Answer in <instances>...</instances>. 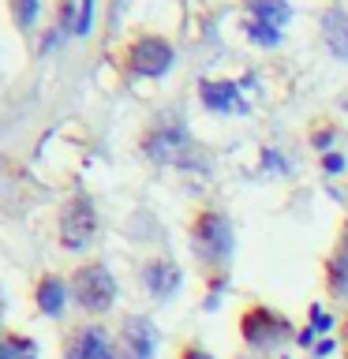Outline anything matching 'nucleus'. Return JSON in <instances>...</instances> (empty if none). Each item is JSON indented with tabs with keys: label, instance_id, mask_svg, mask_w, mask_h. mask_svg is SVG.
Wrapping results in <instances>:
<instances>
[{
	"label": "nucleus",
	"instance_id": "f257e3e1",
	"mask_svg": "<svg viewBox=\"0 0 348 359\" xmlns=\"http://www.w3.org/2000/svg\"><path fill=\"white\" fill-rule=\"evenodd\" d=\"M72 296L75 303L83 311H109L112 307V299H116V280H112V273L105 266H83V269H75V277H72Z\"/></svg>",
	"mask_w": 348,
	"mask_h": 359
},
{
	"label": "nucleus",
	"instance_id": "f03ea898",
	"mask_svg": "<svg viewBox=\"0 0 348 359\" xmlns=\"http://www.w3.org/2000/svg\"><path fill=\"white\" fill-rule=\"evenodd\" d=\"M195 251L202 262H225L232 251V224L225 213H202L195 221Z\"/></svg>",
	"mask_w": 348,
	"mask_h": 359
},
{
	"label": "nucleus",
	"instance_id": "7ed1b4c3",
	"mask_svg": "<svg viewBox=\"0 0 348 359\" xmlns=\"http://www.w3.org/2000/svg\"><path fill=\"white\" fill-rule=\"evenodd\" d=\"M288 333H292V325L285 314H274L269 307H255V311H247L243 314V337H247V344L251 348H277L281 341H288Z\"/></svg>",
	"mask_w": 348,
	"mask_h": 359
},
{
	"label": "nucleus",
	"instance_id": "20e7f679",
	"mask_svg": "<svg viewBox=\"0 0 348 359\" xmlns=\"http://www.w3.org/2000/svg\"><path fill=\"white\" fill-rule=\"evenodd\" d=\"M251 41L258 45H277L281 41V27L288 22V4L285 0H251Z\"/></svg>",
	"mask_w": 348,
	"mask_h": 359
},
{
	"label": "nucleus",
	"instance_id": "39448f33",
	"mask_svg": "<svg viewBox=\"0 0 348 359\" xmlns=\"http://www.w3.org/2000/svg\"><path fill=\"white\" fill-rule=\"evenodd\" d=\"M94 232H98V217H94L90 198L67 202V210H64V217H60V240H64V247L79 251V247H86L90 240H94Z\"/></svg>",
	"mask_w": 348,
	"mask_h": 359
},
{
	"label": "nucleus",
	"instance_id": "423d86ee",
	"mask_svg": "<svg viewBox=\"0 0 348 359\" xmlns=\"http://www.w3.org/2000/svg\"><path fill=\"white\" fill-rule=\"evenodd\" d=\"M191 150V135L184 123H161V128L150 131V139H146V154L154 157V161H187Z\"/></svg>",
	"mask_w": 348,
	"mask_h": 359
},
{
	"label": "nucleus",
	"instance_id": "0eeeda50",
	"mask_svg": "<svg viewBox=\"0 0 348 359\" xmlns=\"http://www.w3.org/2000/svg\"><path fill=\"white\" fill-rule=\"evenodd\" d=\"M128 64L139 75H165L168 64H173V45L165 38H139L128 49Z\"/></svg>",
	"mask_w": 348,
	"mask_h": 359
},
{
	"label": "nucleus",
	"instance_id": "6e6552de",
	"mask_svg": "<svg viewBox=\"0 0 348 359\" xmlns=\"http://www.w3.org/2000/svg\"><path fill=\"white\" fill-rule=\"evenodd\" d=\"M157 352V330L150 318L135 314L123 322V359H154Z\"/></svg>",
	"mask_w": 348,
	"mask_h": 359
},
{
	"label": "nucleus",
	"instance_id": "1a4fd4ad",
	"mask_svg": "<svg viewBox=\"0 0 348 359\" xmlns=\"http://www.w3.org/2000/svg\"><path fill=\"white\" fill-rule=\"evenodd\" d=\"M67 359H116V352H112V341L105 330L86 325L67 341Z\"/></svg>",
	"mask_w": 348,
	"mask_h": 359
},
{
	"label": "nucleus",
	"instance_id": "9d476101",
	"mask_svg": "<svg viewBox=\"0 0 348 359\" xmlns=\"http://www.w3.org/2000/svg\"><path fill=\"white\" fill-rule=\"evenodd\" d=\"M202 105L213 112H247V101L240 97L236 83H202Z\"/></svg>",
	"mask_w": 348,
	"mask_h": 359
},
{
	"label": "nucleus",
	"instance_id": "9b49d317",
	"mask_svg": "<svg viewBox=\"0 0 348 359\" xmlns=\"http://www.w3.org/2000/svg\"><path fill=\"white\" fill-rule=\"evenodd\" d=\"M146 288L154 299H168L180 288V269L173 262H150L146 266Z\"/></svg>",
	"mask_w": 348,
	"mask_h": 359
},
{
	"label": "nucleus",
	"instance_id": "f8f14e48",
	"mask_svg": "<svg viewBox=\"0 0 348 359\" xmlns=\"http://www.w3.org/2000/svg\"><path fill=\"white\" fill-rule=\"evenodd\" d=\"M322 30H326V41H330L333 56L348 60V15L344 11H330V15L322 19Z\"/></svg>",
	"mask_w": 348,
	"mask_h": 359
},
{
	"label": "nucleus",
	"instance_id": "ddd939ff",
	"mask_svg": "<svg viewBox=\"0 0 348 359\" xmlns=\"http://www.w3.org/2000/svg\"><path fill=\"white\" fill-rule=\"evenodd\" d=\"M64 303H67V288H64V280L60 277H45L41 285H38V307L45 314H60L64 311Z\"/></svg>",
	"mask_w": 348,
	"mask_h": 359
},
{
	"label": "nucleus",
	"instance_id": "4468645a",
	"mask_svg": "<svg viewBox=\"0 0 348 359\" xmlns=\"http://www.w3.org/2000/svg\"><path fill=\"white\" fill-rule=\"evenodd\" d=\"M330 292L333 296H348V236L330 258Z\"/></svg>",
	"mask_w": 348,
	"mask_h": 359
},
{
	"label": "nucleus",
	"instance_id": "2eb2a0df",
	"mask_svg": "<svg viewBox=\"0 0 348 359\" xmlns=\"http://www.w3.org/2000/svg\"><path fill=\"white\" fill-rule=\"evenodd\" d=\"M0 359H38V344L27 337H0Z\"/></svg>",
	"mask_w": 348,
	"mask_h": 359
},
{
	"label": "nucleus",
	"instance_id": "dca6fc26",
	"mask_svg": "<svg viewBox=\"0 0 348 359\" xmlns=\"http://www.w3.org/2000/svg\"><path fill=\"white\" fill-rule=\"evenodd\" d=\"M94 4H98V0H83V4H79L75 34H90V27H94Z\"/></svg>",
	"mask_w": 348,
	"mask_h": 359
},
{
	"label": "nucleus",
	"instance_id": "f3484780",
	"mask_svg": "<svg viewBox=\"0 0 348 359\" xmlns=\"http://www.w3.org/2000/svg\"><path fill=\"white\" fill-rule=\"evenodd\" d=\"M15 15H19L22 27H30L34 15H38V0H15Z\"/></svg>",
	"mask_w": 348,
	"mask_h": 359
},
{
	"label": "nucleus",
	"instance_id": "a211bd4d",
	"mask_svg": "<svg viewBox=\"0 0 348 359\" xmlns=\"http://www.w3.org/2000/svg\"><path fill=\"white\" fill-rule=\"evenodd\" d=\"M326 168H330V172H337V168H344V161H341L337 154H330V157H326Z\"/></svg>",
	"mask_w": 348,
	"mask_h": 359
},
{
	"label": "nucleus",
	"instance_id": "6ab92c4d",
	"mask_svg": "<svg viewBox=\"0 0 348 359\" xmlns=\"http://www.w3.org/2000/svg\"><path fill=\"white\" fill-rule=\"evenodd\" d=\"M184 359H213V355H206L202 348H187V352H184Z\"/></svg>",
	"mask_w": 348,
	"mask_h": 359
}]
</instances>
